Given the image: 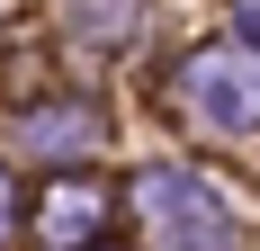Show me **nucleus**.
<instances>
[{
	"label": "nucleus",
	"mask_w": 260,
	"mask_h": 251,
	"mask_svg": "<svg viewBox=\"0 0 260 251\" xmlns=\"http://www.w3.org/2000/svg\"><path fill=\"white\" fill-rule=\"evenodd\" d=\"M234 27H242V45L260 54V0H242V18H234Z\"/></svg>",
	"instance_id": "5"
},
{
	"label": "nucleus",
	"mask_w": 260,
	"mask_h": 251,
	"mask_svg": "<svg viewBox=\"0 0 260 251\" xmlns=\"http://www.w3.org/2000/svg\"><path fill=\"white\" fill-rule=\"evenodd\" d=\"M90 144H99V117H81V108H45L27 125V152H90Z\"/></svg>",
	"instance_id": "3"
},
{
	"label": "nucleus",
	"mask_w": 260,
	"mask_h": 251,
	"mask_svg": "<svg viewBox=\"0 0 260 251\" xmlns=\"http://www.w3.org/2000/svg\"><path fill=\"white\" fill-rule=\"evenodd\" d=\"M180 99L207 125H251L260 117V54L215 45V54H198V63H180Z\"/></svg>",
	"instance_id": "2"
},
{
	"label": "nucleus",
	"mask_w": 260,
	"mask_h": 251,
	"mask_svg": "<svg viewBox=\"0 0 260 251\" xmlns=\"http://www.w3.org/2000/svg\"><path fill=\"white\" fill-rule=\"evenodd\" d=\"M144 225L161 233V251H234V215L215 206V189L198 171H153L144 179Z\"/></svg>",
	"instance_id": "1"
},
{
	"label": "nucleus",
	"mask_w": 260,
	"mask_h": 251,
	"mask_svg": "<svg viewBox=\"0 0 260 251\" xmlns=\"http://www.w3.org/2000/svg\"><path fill=\"white\" fill-rule=\"evenodd\" d=\"M0 225H9V179H0Z\"/></svg>",
	"instance_id": "6"
},
{
	"label": "nucleus",
	"mask_w": 260,
	"mask_h": 251,
	"mask_svg": "<svg viewBox=\"0 0 260 251\" xmlns=\"http://www.w3.org/2000/svg\"><path fill=\"white\" fill-rule=\"evenodd\" d=\"M99 225V189H63V198L45 206V242H72V233Z\"/></svg>",
	"instance_id": "4"
}]
</instances>
